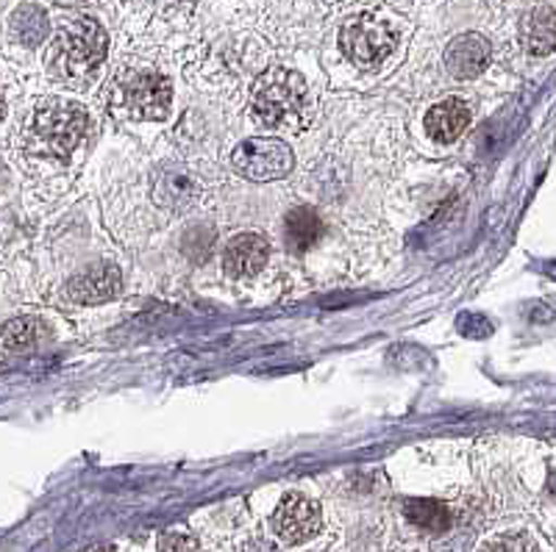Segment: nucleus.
Listing matches in <instances>:
<instances>
[{
  "instance_id": "f8f14e48",
  "label": "nucleus",
  "mask_w": 556,
  "mask_h": 552,
  "mask_svg": "<svg viewBox=\"0 0 556 552\" xmlns=\"http://www.w3.org/2000/svg\"><path fill=\"white\" fill-rule=\"evenodd\" d=\"M470 126V108L465 106L456 98L437 103L426 114V133H429L434 142H454L456 137H462V131Z\"/></svg>"
},
{
  "instance_id": "dca6fc26",
  "label": "nucleus",
  "mask_w": 556,
  "mask_h": 552,
  "mask_svg": "<svg viewBox=\"0 0 556 552\" xmlns=\"http://www.w3.org/2000/svg\"><path fill=\"white\" fill-rule=\"evenodd\" d=\"M406 519L426 534H445L451 527V511L437 500H409L406 502Z\"/></svg>"
},
{
  "instance_id": "1a4fd4ad",
  "label": "nucleus",
  "mask_w": 556,
  "mask_h": 552,
  "mask_svg": "<svg viewBox=\"0 0 556 552\" xmlns=\"http://www.w3.org/2000/svg\"><path fill=\"white\" fill-rule=\"evenodd\" d=\"M123 290V272L114 264H96L67 283V297L84 306L112 300Z\"/></svg>"
},
{
  "instance_id": "0eeeda50",
  "label": "nucleus",
  "mask_w": 556,
  "mask_h": 552,
  "mask_svg": "<svg viewBox=\"0 0 556 552\" xmlns=\"http://www.w3.org/2000/svg\"><path fill=\"white\" fill-rule=\"evenodd\" d=\"M320 509L306 495H287L273 514V530L285 544H304L320 530Z\"/></svg>"
},
{
  "instance_id": "4468645a",
  "label": "nucleus",
  "mask_w": 556,
  "mask_h": 552,
  "mask_svg": "<svg viewBox=\"0 0 556 552\" xmlns=\"http://www.w3.org/2000/svg\"><path fill=\"white\" fill-rule=\"evenodd\" d=\"M323 220L317 217L315 208H295V211L287 214L285 220V236H287V245L292 247V251L304 253L309 251V247H315L317 242L323 239Z\"/></svg>"
},
{
  "instance_id": "ddd939ff",
  "label": "nucleus",
  "mask_w": 556,
  "mask_h": 552,
  "mask_svg": "<svg viewBox=\"0 0 556 552\" xmlns=\"http://www.w3.org/2000/svg\"><path fill=\"white\" fill-rule=\"evenodd\" d=\"M51 31V23H48V14L45 9L34 7V3H23L12 12L9 17V34H12L14 42H20L23 48H37L45 37Z\"/></svg>"
},
{
  "instance_id": "20e7f679",
  "label": "nucleus",
  "mask_w": 556,
  "mask_h": 552,
  "mask_svg": "<svg viewBox=\"0 0 556 552\" xmlns=\"http://www.w3.org/2000/svg\"><path fill=\"white\" fill-rule=\"evenodd\" d=\"M87 108L81 103L51 98L34 112L31 137L42 153L53 158H67L84 142L87 133Z\"/></svg>"
},
{
  "instance_id": "f257e3e1",
  "label": "nucleus",
  "mask_w": 556,
  "mask_h": 552,
  "mask_svg": "<svg viewBox=\"0 0 556 552\" xmlns=\"http://www.w3.org/2000/svg\"><path fill=\"white\" fill-rule=\"evenodd\" d=\"M251 112L267 131L301 133L312 123L315 98L301 73L273 67L253 87Z\"/></svg>"
},
{
  "instance_id": "6ab92c4d",
  "label": "nucleus",
  "mask_w": 556,
  "mask_h": 552,
  "mask_svg": "<svg viewBox=\"0 0 556 552\" xmlns=\"http://www.w3.org/2000/svg\"><path fill=\"white\" fill-rule=\"evenodd\" d=\"M548 491L556 497V472H554V475H551V480H548Z\"/></svg>"
},
{
  "instance_id": "423d86ee",
  "label": "nucleus",
  "mask_w": 556,
  "mask_h": 552,
  "mask_svg": "<svg viewBox=\"0 0 556 552\" xmlns=\"http://www.w3.org/2000/svg\"><path fill=\"white\" fill-rule=\"evenodd\" d=\"M295 156L292 147L287 145L285 139L260 137V139H245L231 156V167L240 172L242 178L256 183L278 181V178L290 176Z\"/></svg>"
},
{
  "instance_id": "f3484780",
  "label": "nucleus",
  "mask_w": 556,
  "mask_h": 552,
  "mask_svg": "<svg viewBox=\"0 0 556 552\" xmlns=\"http://www.w3.org/2000/svg\"><path fill=\"white\" fill-rule=\"evenodd\" d=\"M198 189L195 183L187 176H176V172H167L156 181V201L159 206L173 208V211H184L190 208L192 201H195Z\"/></svg>"
},
{
  "instance_id": "f03ea898",
  "label": "nucleus",
  "mask_w": 556,
  "mask_h": 552,
  "mask_svg": "<svg viewBox=\"0 0 556 552\" xmlns=\"http://www.w3.org/2000/svg\"><path fill=\"white\" fill-rule=\"evenodd\" d=\"M106 103L128 119H165L173 106V81L159 69H121L109 81Z\"/></svg>"
},
{
  "instance_id": "aec40b11",
  "label": "nucleus",
  "mask_w": 556,
  "mask_h": 552,
  "mask_svg": "<svg viewBox=\"0 0 556 552\" xmlns=\"http://www.w3.org/2000/svg\"><path fill=\"white\" fill-rule=\"evenodd\" d=\"M0 114H3V98H0Z\"/></svg>"
},
{
  "instance_id": "a211bd4d",
  "label": "nucleus",
  "mask_w": 556,
  "mask_h": 552,
  "mask_svg": "<svg viewBox=\"0 0 556 552\" xmlns=\"http://www.w3.org/2000/svg\"><path fill=\"white\" fill-rule=\"evenodd\" d=\"M7 187V167H3V164H0V189Z\"/></svg>"
},
{
  "instance_id": "9b49d317",
  "label": "nucleus",
  "mask_w": 556,
  "mask_h": 552,
  "mask_svg": "<svg viewBox=\"0 0 556 552\" xmlns=\"http://www.w3.org/2000/svg\"><path fill=\"white\" fill-rule=\"evenodd\" d=\"M520 44L531 56H548L556 51V9H531L520 23Z\"/></svg>"
},
{
  "instance_id": "7ed1b4c3",
  "label": "nucleus",
  "mask_w": 556,
  "mask_h": 552,
  "mask_svg": "<svg viewBox=\"0 0 556 552\" xmlns=\"http://www.w3.org/2000/svg\"><path fill=\"white\" fill-rule=\"evenodd\" d=\"M109 51V37L96 20H73L56 37L48 64L59 78L76 81L92 76L103 64Z\"/></svg>"
},
{
  "instance_id": "39448f33",
  "label": "nucleus",
  "mask_w": 556,
  "mask_h": 552,
  "mask_svg": "<svg viewBox=\"0 0 556 552\" xmlns=\"http://www.w3.org/2000/svg\"><path fill=\"white\" fill-rule=\"evenodd\" d=\"M395 31L387 23H381L374 14H359L351 17L345 26L340 28V48L356 67L374 69L390 59L395 51Z\"/></svg>"
},
{
  "instance_id": "6e6552de",
  "label": "nucleus",
  "mask_w": 556,
  "mask_h": 552,
  "mask_svg": "<svg viewBox=\"0 0 556 552\" xmlns=\"http://www.w3.org/2000/svg\"><path fill=\"white\" fill-rule=\"evenodd\" d=\"M490 42L481 34H462V37L451 39L445 48V69L456 81H470V78L481 76L490 64Z\"/></svg>"
},
{
  "instance_id": "2eb2a0df",
  "label": "nucleus",
  "mask_w": 556,
  "mask_h": 552,
  "mask_svg": "<svg viewBox=\"0 0 556 552\" xmlns=\"http://www.w3.org/2000/svg\"><path fill=\"white\" fill-rule=\"evenodd\" d=\"M42 339V325L34 317H14L0 328V352H26Z\"/></svg>"
},
{
  "instance_id": "9d476101",
  "label": "nucleus",
  "mask_w": 556,
  "mask_h": 552,
  "mask_svg": "<svg viewBox=\"0 0 556 552\" xmlns=\"http://www.w3.org/2000/svg\"><path fill=\"white\" fill-rule=\"evenodd\" d=\"M267 239L260 233H240L228 242L226 256H223V267L231 278H251L267 264Z\"/></svg>"
}]
</instances>
